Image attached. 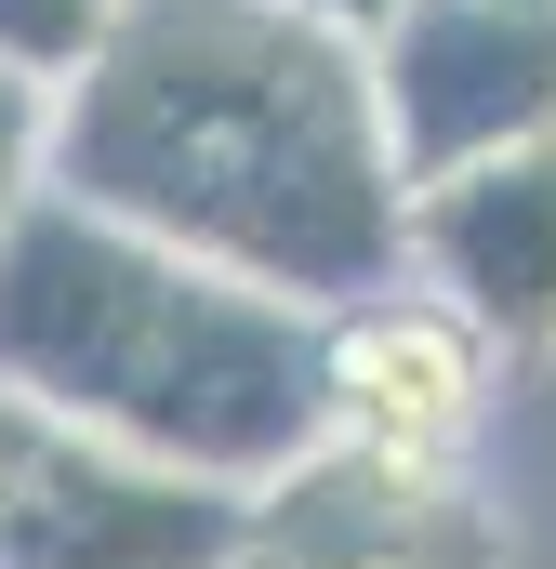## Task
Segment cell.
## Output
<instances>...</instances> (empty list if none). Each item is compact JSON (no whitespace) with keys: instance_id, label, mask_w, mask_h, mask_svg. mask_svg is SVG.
Listing matches in <instances>:
<instances>
[{"instance_id":"1","label":"cell","mask_w":556,"mask_h":569,"mask_svg":"<svg viewBox=\"0 0 556 569\" xmlns=\"http://www.w3.org/2000/svg\"><path fill=\"white\" fill-rule=\"evenodd\" d=\"M80 199L291 318L398 291V146L371 53L278 0H120L107 40L53 80V172Z\"/></svg>"},{"instance_id":"2","label":"cell","mask_w":556,"mask_h":569,"mask_svg":"<svg viewBox=\"0 0 556 569\" xmlns=\"http://www.w3.org/2000/svg\"><path fill=\"white\" fill-rule=\"evenodd\" d=\"M0 398L239 503L331 437L318 318L212 279L80 199H27L0 226Z\"/></svg>"},{"instance_id":"3","label":"cell","mask_w":556,"mask_h":569,"mask_svg":"<svg viewBox=\"0 0 556 569\" xmlns=\"http://www.w3.org/2000/svg\"><path fill=\"white\" fill-rule=\"evenodd\" d=\"M371 107L398 146V186L477 172L504 146L556 133V0H398L371 40Z\"/></svg>"},{"instance_id":"4","label":"cell","mask_w":556,"mask_h":569,"mask_svg":"<svg viewBox=\"0 0 556 569\" xmlns=\"http://www.w3.org/2000/svg\"><path fill=\"white\" fill-rule=\"evenodd\" d=\"M226 569H504V530L464 490V463H398V450L318 437L291 477L239 503Z\"/></svg>"},{"instance_id":"5","label":"cell","mask_w":556,"mask_h":569,"mask_svg":"<svg viewBox=\"0 0 556 569\" xmlns=\"http://www.w3.org/2000/svg\"><path fill=\"white\" fill-rule=\"evenodd\" d=\"M398 279L450 305L490 358H544L556 345V133L504 146L477 172H437L398 212Z\"/></svg>"},{"instance_id":"6","label":"cell","mask_w":556,"mask_h":569,"mask_svg":"<svg viewBox=\"0 0 556 569\" xmlns=\"http://www.w3.org/2000/svg\"><path fill=\"white\" fill-rule=\"evenodd\" d=\"M477 398H490V345L424 305L411 279L318 318V411L345 450H398V463H464L477 437Z\"/></svg>"},{"instance_id":"7","label":"cell","mask_w":556,"mask_h":569,"mask_svg":"<svg viewBox=\"0 0 556 569\" xmlns=\"http://www.w3.org/2000/svg\"><path fill=\"white\" fill-rule=\"evenodd\" d=\"M226 557H239V490L120 463L93 437H53V463L0 543V569H226Z\"/></svg>"},{"instance_id":"8","label":"cell","mask_w":556,"mask_h":569,"mask_svg":"<svg viewBox=\"0 0 556 569\" xmlns=\"http://www.w3.org/2000/svg\"><path fill=\"white\" fill-rule=\"evenodd\" d=\"M107 13H120V0H0V67H27V80H67V67L107 40Z\"/></svg>"},{"instance_id":"9","label":"cell","mask_w":556,"mask_h":569,"mask_svg":"<svg viewBox=\"0 0 556 569\" xmlns=\"http://www.w3.org/2000/svg\"><path fill=\"white\" fill-rule=\"evenodd\" d=\"M40 172H53V80L0 67V226L40 199Z\"/></svg>"},{"instance_id":"10","label":"cell","mask_w":556,"mask_h":569,"mask_svg":"<svg viewBox=\"0 0 556 569\" xmlns=\"http://www.w3.org/2000/svg\"><path fill=\"white\" fill-rule=\"evenodd\" d=\"M53 437L67 425H40L27 398H0V543H13V517H27V490H40V463H53Z\"/></svg>"},{"instance_id":"11","label":"cell","mask_w":556,"mask_h":569,"mask_svg":"<svg viewBox=\"0 0 556 569\" xmlns=\"http://www.w3.org/2000/svg\"><path fill=\"white\" fill-rule=\"evenodd\" d=\"M278 13H305V27H331V40H358V53H371L398 0H278Z\"/></svg>"},{"instance_id":"12","label":"cell","mask_w":556,"mask_h":569,"mask_svg":"<svg viewBox=\"0 0 556 569\" xmlns=\"http://www.w3.org/2000/svg\"><path fill=\"white\" fill-rule=\"evenodd\" d=\"M530 13H544V0H530Z\"/></svg>"}]
</instances>
